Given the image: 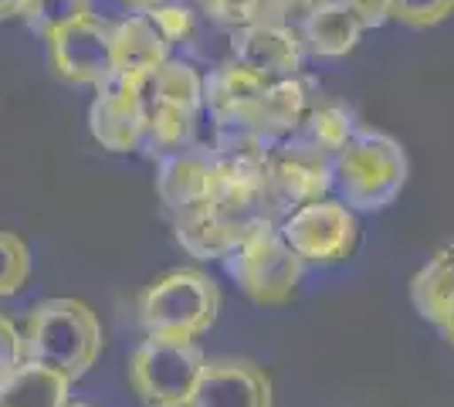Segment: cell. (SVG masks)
I'll list each match as a JSON object with an SVG mask.
<instances>
[{"mask_svg":"<svg viewBox=\"0 0 454 407\" xmlns=\"http://www.w3.org/2000/svg\"><path fill=\"white\" fill-rule=\"evenodd\" d=\"M319 4H325V0H282V7H285V14L288 11H312V7H319Z\"/></svg>","mask_w":454,"mask_h":407,"instance_id":"28","label":"cell"},{"mask_svg":"<svg viewBox=\"0 0 454 407\" xmlns=\"http://www.w3.org/2000/svg\"><path fill=\"white\" fill-rule=\"evenodd\" d=\"M24 360L65 373L72 384L95 367L106 333L92 306L78 299H44L24 323Z\"/></svg>","mask_w":454,"mask_h":407,"instance_id":"1","label":"cell"},{"mask_svg":"<svg viewBox=\"0 0 454 407\" xmlns=\"http://www.w3.org/2000/svg\"><path fill=\"white\" fill-rule=\"evenodd\" d=\"M156 194L167 204L170 217L207 204L214 194V156L210 146H184L160 156L156 167Z\"/></svg>","mask_w":454,"mask_h":407,"instance_id":"12","label":"cell"},{"mask_svg":"<svg viewBox=\"0 0 454 407\" xmlns=\"http://www.w3.org/2000/svg\"><path fill=\"white\" fill-rule=\"evenodd\" d=\"M204 7H207L210 18L227 24V27H234V31L285 18L282 0H207Z\"/></svg>","mask_w":454,"mask_h":407,"instance_id":"21","label":"cell"},{"mask_svg":"<svg viewBox=\"0 0 454 407\" xmlns=\"http://www.w3.org/2000/svg\"><path fill=\"white\" fill-rule=\"evenodd\" d=\"M268 85L271 82L241 68L238 61H224L210 75H204V113L210 116V122H224L247 109Z\"/></svg>","mask_w":454,"mask_h":407,"instance_id":"17","label":"cell"},{"mask_svg":"<svg viewBox=\"0 0 454 407\" xmlns=\"http://www.w3.org/2000/svg\"><path fill=\"white\" fill-rule=\"evenodd\" d=\"M221 309V292L210 275L197 269H176L156 278L139 295V323L146 336L197 343L214 326Z\"/></svg>","mask_w":454,"mask_h":407,"instance_id":"3","label":"cell"},{"mask_svg":"<svg viewBox=\"0 0 454 407\" xmlns=\"http://www.w3.org/2000/svg\"><path fill=\"white\" fill-rule=\"evenodd\" d=\"M48 51L55 61L58 75L75 85H102L109 75H115L113 65V27L95 18L75 20L65 31H58L48 41Z\"/></svg>","mask_w":454,"mask_h":407,"instance_id":"9","label":"cell"},{"mask_svg":"<svg viewBox=\"0 0 454 407\" xmlns=\"http://www.w3.org/2000/svg\"><path fill=\"white\" fill-rule=\"evenodd\" d=\"M20 364H24V333L14 326V319L0 312V380Z\"/></svg>","mask_w":454,"mask_h":407,"instance_id":"25","label":"cell"},{"mask_svg":"<svg viewBox=\"0 0 454 407\" xmlns=\"http://www.w3.org/2000/svg\"><path fill=\"white\" fill-rule=\"evenodd\" d=\"M150 14L163 27V35L170 38V44H180V41H187L193 35V11L184 7V4H176V0L156 4V7H150Z\"/></svg>","mask_w":454,"mask_h":407,"instance_id":"24","label":"cell"},{"mask_svg":"<svg viewBox=\"0 0 454 407\" xmlns=\"http://www.w3.org/2000/svg\"><path fill=\"white\" fill-rule=\"evenodd\" d=\"M407 184V153L394 136L356 129L333 156V187L353 211H383Z\"/></svg>","mask_w":454,"mask_h":407,"instance_id":"2","label":"cell"},{"mask_svg":"<svg viewBox=\"0 0 454 407\" xmlns=\"http://www.w3.org/2000/svg\"><path fill=\"white\" fill-rule=\"evenodd\" d=\"M200 4H207V0H200Z\"/></svg>","mask_w":454,"mask_h":407,"instance_id":"32","label":"cell"},{"mask_svg":"<svg viewBox=\"0 0 454 407\" xmlns=\"http://www.w3.org/2000/svg\"><path fill=\"white\" fill-rule=\"evenodd\" d=\"M356 129L360 126H356L353 109H346L340 102H319V106H309V113H305V119L299 122L295 133L305 136L309 143H316L325 153L336 156Z\"/></svg>","mask_w":454,"mask_h":407,"instance_id":"19","label":"cell"},{"mask_svg":"<svg viewBox=\"0 0 454 407\" xmlns=\"http://www.w3.org/2000/svg\"><path fill=\"white\" fill-rule=\"evenodd\" d=\"M363 31H366L363 20L342 0H325L319 7L305 11V20L299 27L305 51H312L316 59H342V55H349Z\"/></svg>","mask_w":454,"mask_h":407,"instance_id":"15","label":"cell"},{"mask_svg":"<svg viewBox=\"0 0 454 407\" xmlns=\"http://www.w3.org/2000/svg\"><path fill=\"white\" fill-rule=\"evenodd\" d=\"M68 407H95V404H82V401H68Z\"/></svg>","mask_w":454,"mask_h":407,"instance_id":"31","label":"cell"},{"mask_svg":"<svg viewBox=\"0 0 454 407\" xmlns=\"http://www.w3.org/2000/svg\"><path fill=\"white\" fill-rule=\"evenodd\" d=\"M278 234L302 262L336 265L356 248V214L342 200L322 197V200L295 207L278 224Z\"/></svg>","mask_w":454,"mask_h":407,"instance_id":"6","label":"cell"},{"mask_svg":"<svg viewBox=\"0 0 454 407\" xmlns=\"http://www.w3.org/2000/svg\"><path fill=\"white\" fill-rule=\"evenodd\" d=\"M305 113H309V85L295 75L271 82L247 109H241L238 116L224 119V122H214V129L217 133L247 136V139H262V143H278V139L299 129Z\"/></svg>","mask_w":454,"mask_h":407,"instance_id":"8","label":"cell"},{"mask_svg":"<svg viewBox=\"0 0 454 407\" xmlns=\"http://www.w3.org/2000/svg\"><path fill=\"white\" fill-rule=\"evenodd\" d=\"M20 18L31 24V31H38L44 41H51L68 24L92 18V4L89 0H24Z\"/></svg>","mask_w":454,"mask_h":407,"instance_id":"20","label":"cell"},{"mask_svg":"<svg viewBox=\"0 0 454 407\" xmlns=\"http://www.w3.org/2000/svg\"><path fill=\"white\" fill-rule=\"evenodd\" d=\"M24 11V0H0V20L4 18H14Z\"/></svg>","mask_w":454,"mask_h":407,"instance_id":"29","label":"cell"},{"mask_svg":"<svg viewBox=\"0 0 454 407\" xmlns=\"http://www.w3.org/2000/svg\"><path fill=\"white\" fill-rule=\"evenodd\" d=\"M387 14L407 27H434L454 14V0H387Z\"/></svg>","mask_w":454,"mask_h":407,"instance_id":"23","label":"cell"},{"mask_svg":"<svg viewBox=\"0 0 454 407\" xmlns=\"http://www.w3.org/2000/svg\"><path fill=\"white\" fill-rule=\"evenodd\" d=\"M342 4L363 20V27H380L383 20H390V14H387V0H342Z\"/></svg>","mask_w":454,"mask_h":407,"instance_id":"26","label":"cell"},{"mask_svg":"<svg viewBox=\"0 0 454 407\" xmlns=\"http://www.w3.org/2000/svg\"><path fill=\"white\" fill-rule=\"evenodd\" d=\"M437 330L444 333V340H448V343L454 347V302H451V309L444 312V319L437 323Z\"/></svg>","mask_w":454,"mask_h":407,"instance_id":"27","label":"cell"},{"mask_svg":"<svg viewBox=\"0 0 454 407\" xmlns=\"http://www.w3.org/2000/svg\"><path fill=\"white\" fill-rule=\"evenodd\" d=\"M221 262H224L227 275L258 306H285V302H292L305 265L302 258L285 245L278 228H265V231L245 238Z\"/></svg>","mask_w":454,"mask_h":407,"instance_id":"5","label":"cell"},{"mask_svg":"<svg viewBox=\"0 0 454 407\" xmlns=\"http://www.w3.org/2000/svg\"><path fill=\"white\" fill-rule=\"evenodd\" d=\"M72 380L51 367L24 360L0 380V404L4 407H68Z\"/></svg>","mask_w":454,"mask_h":407,"instance_id":"16","label":"cell"},{"mask_svg":"<svg viewBox=\"0 0 454 407\" xmlns=\"http://www.w3.org/2000/svg\"><path fill=\"white\" fill-rule=\"evenodd\" d=\"M173 44L163 27L153 20L150 11H136L126 20L113 24V65L115 75L139 78L160 68L170 55Z\"/></svg>","mask_w":454,"mask_h":407,"instance_id":"14","label":"cell"},{"mask_svg":"<svg viewBox=\"0 0 454 407\" xmlns=\"http://www.w3.org/2000/svg\"><path fill=\"white\" fill-rule=\"evenodd\" d=\"M271 380L247 360H207L187 407H271Z\"/></svg>","mask_w":454,"mask_h":407,"instance_id":"13","label":"cell"},{"mask_svg":"<svg viewBox=\"0 0 454 407\" xmlns=\"http://www.w3.org/2000/svg\"><path fill=\"white\" fill-rule=\"evenodd\" d=\"M411 302L427 323H441L444 312L454 302V245H444L441 252L414 275L411 282Z\"/></svg>","mask_w":454,"mask_h":407,"instance_id":"18","label":"cell"},{"mask_svg":"<svg viewBox=\"0 0 454 407\" xmlns=\"http://www.w3.org/2000/svg\"><path fill=\"white\" fill-rule=\"evenodd\" d=\"M122 4H129V7H136V11H150V7H156V4H167V0H122Z\"/></svg>","mask_w":454,"mask_h":407,"instance_id":"30","label":"cell"},{"mask_svg":"<svg viewBox=\"0 0 454 407\" xmlns=\"http://www.w3.org/2000/svg\"><path fill=\"white\" fill-rule=\"evenodd\" d=\"M302 51V35L282 20L241 27V31H234V41H231V61H238L241 68L262 75L265 82H282V78L299 75Z\"/></svg>","mask_w":454,"mask_h":407,"instance_id":"10","label":"cell"},{"mask_svg":"<svg viewBox=\"0 0 454 407\" xmlns=\"http://www.w3.org/2000/svg\"><path fill=\"white\" fill-rule=\"evenodd\" d=\"M0 407H4V404H0Z\"/></svg>","mask_w":454,"mask_h":407,"instance_id":"33","label":"cell"},{"mask_svg":"<svg viewBox=\"0 0 454 407\" xmlns=\"http://www.w3.org/2000/svg\"><path fill=\"white\" fill-rule=\"evenodd\" d=\"M268 180L288 211L322 200L333 187V153L319 150L305 136L288 133L268 150Z\"/></svg>","mask_w":454,"mask_h":407,"instance_id":"7","label":"cell"},{"mask_svg":"<svg viewBox=\"0 0 454 407\" xmlns=\"http://www.w3.org/2000/svg\"><path fill=\"white\" fill-rule=\"evenodd\" d=\"M31 278V252L18 234L0 231V299L18 295Z\"/></svg>","mask_w":454,"mask_h":407,"instance_id":"22","label":"cell"},{"mask_svg":"<svg viewBox=\"0 0 454 407\" xmlns=\"http://www.w3.org/2000/svg\"><path fill=\"white\" fill-rule=\"evenodd\" d=\"M207 356L197 343L146 336L129 356V387L150 407H187L204 377Z\"/></svg>","mask_w":454,"mask_h":407,"instance_id":"4","label":"cell"},{"mask_svg":"<svg viewBox=\"0 0 454 407\" xmlns=\"http://www.w3.org/2000/svg\"><path fill=\"white\" fill-rule=\"evenodd\" d=\"M89 126L109 153L143 150V106L133 78L109 75L98 85V96L89 109Z\"/></svg>","mask_w":454,"mask_h":407,"instance_id":"11","label":"cell"}]
</instances>
